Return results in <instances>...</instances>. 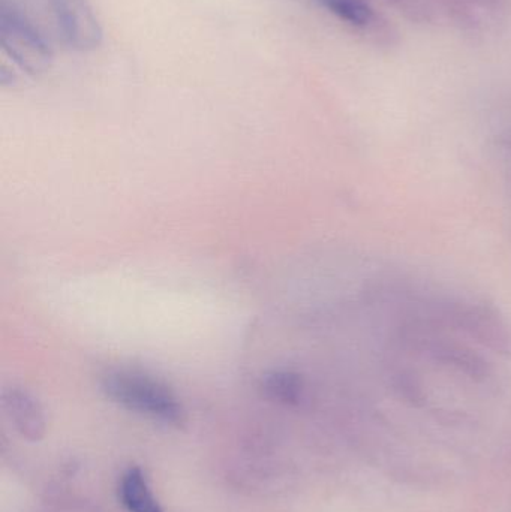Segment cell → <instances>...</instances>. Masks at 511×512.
<instances>
[{"mask_svg": "<svg viewBox=\"0 0 511 512\" xmlns=\"http://www.w3.org/2000/svg\"><path fill=\"white\" fill-rule=\"evenodd\" d=\"M330 14L357 29H366L374 24V8L366 0H318Z\"/></svg>", "mask_w": 511, "mask_h": 512, "instance_id": "cell-8", "label": "cell"}, {"mask_svg": "<svg viewBox=\"0 0 511 512\" xmlns=\"http://www.w3.org/2000/svg\"><path fill=\"white\" fill-rule=\"evenodd\" d=\"M119 496L129 512H164L141 469L131 468L123 475Z\"/></svg>", "mask_w": 511, "mask_h": 512, "instance_id": "cell-6", "label": "cell"}, {"mask_svg": "<svg viewBox=\"0 0 511 512\" xmlns=\"http://www.w3.org/2000/svg\"><path fill=\"white\" fill-rule=\"evenodd\" d=\"M261 388L269 399L284 405H297L305 393L303 379L297 373L288 370H273L266 373Z\"/></svg>", "mask_w": 511, "mask_h": 512, "instance_id": "cell-7", "label": "cell"}, {"mask_svg": "<svg viewBox=\"0 0 511 512\" xmlns=\"http://www.w3.org/2000/svg\"><path fill=\"white\" fill-rule=\"evenodd\" d=\"M420 318L450 333L491 349L495 354H511V328L495 307L470 298H438L429 303Z\"/></svg>", "mask_w": 511, "mask_h": 512, "instance_id": "cell-1", "label": "cell"}, {"mask_svg": "<svg viewBox=\"0 0 511 512\" xmlns=\"http://www.w3.org/2000/svg\"><path fill=\"white\" fill-rule=\"evenodd\" d=\"M65 41L78 51L101 45L102 30L87 0H48Z\"/></svg>", "mask_w": 511, "mask_h": 512, "instance_id": "cell-4", "label": "cell"}, {"mask_svg": "<svg viewBox=\"0 0 511 512\" xmlns=\"http://www.w3.org/2000/svg\"><path fill=\"white\" fill-rule=\"evenodd\" d=\"M511 0H461V14L465 12L470 18V23H480L482 17L491 18L492 21L500 20L509 11Z\"/></svg>", "mask_w": 511, "mask_h": 512, "instance_id": "cell-9", "label": "cell"}, {"mask_svg": "<svg viewBox=\"0 0 511 512\" xmlns=\"http://www.w3.org/2000/svg\"><path fill=\"white\" fill-rule=\"evenodd\" d=\"M3 53L27 74H38L51 60V48L38 27L15 6L3 3L0 11Z\"/></svg>", "mask_w": 511, "mask_h": 512, "instance_id": "cell-3", "label": "cell"}, {"mask_svg": "<svg viewBox=\"0 0 511 512\" xmlns=\"http://www.w3.org/2000/svg\"><path fill=\"white\" fill-rule=\"evenodd\" d=\"M3 408L15 429L30 441H39L47 429L44 409L38 399L21 388L3 391Z\"/></svg>", "mask_w": 511, "mask_h": 512, "instance_id": "cell-5", "label": "cell"}, {"mask_svg": "<svg viewBox=\"0 0 511 512\" xmlns=\"http://www.w3.org/2000/svg\"><path fill=\"white\" fill-rule=\"evenodd\" d=\"M102 391L117 405L167 424L185 420L182 403L170 388L143 373L116 370L101 382Z\"/></svg>", "mask_w": 511, "mask_h": 512, "instance_id": "cell-2", "label": "cell"}]
</instances>
